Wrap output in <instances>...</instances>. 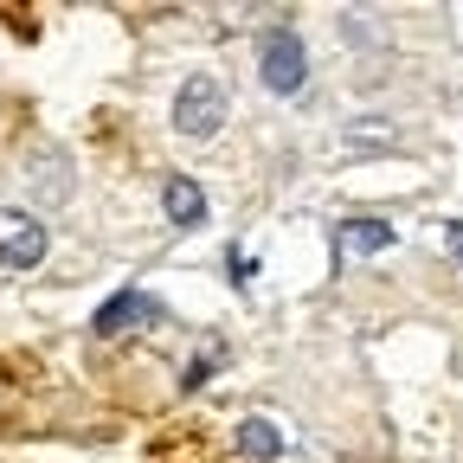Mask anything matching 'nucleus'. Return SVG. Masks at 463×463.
<instances>
[{"label": "nucleus", "instance_id": "0eeeda50", "mask_svg": "<svg viewBox=\"0 0 463 463\" xmlns=\"http://www.w3.org/2000/svg\"><path fill=\"white\" fill-rule=\"evenodd\" d=\"M136 316H142V297H136V289H116V297L90 316V328H97V335H123Z\"/></svg>", "mask_w": 463, "mask_h": 463}, {"label": "nucleus", "instance_id": "f03ea898", "mask_svg": "<svg viewBox=\"0 0 463 463\" xmlns=\"http://www.w3.org/2000/svg\"><path fill=\"white\" fill-rule=\"evenodd\" d=\"M219 123H225V84L206 78V71L187 78L181 97H174V129L194 136V142H206V136H219Z\"/></svg>", "mask_w": 463, "mask_h": 463}, {"label": "nucleus", "instance_id": "20e7f679", "mask_svg": "<svg viewBox=\"0 0 463 463\" xmlns=\"http://www.w3.org/2000/svg\"><path fill=\"white\" fill-rule=\"evenodd\" d=\"M161 206H167V225H200L206 219V194L187 181V174H174V181L161 187Z\"/></svg>", "mask_w": 463, "mask_h": 463}, {"label": "nucleus", "instance_id": "39448f33", "mask_svg": "<svg viewBox=\"0 0 463 463\" xmlns=\"http://www.w3.org/2000/svg\"><path fill=\"white\" fill-rule=\"evenodd\" d=\"M392 239H399V232H392L386 219H347V225H341V251H361V258L386 251Z\"/></svg>", "mask_w": 463, "mask_h": 463}, {"label": "nucleus", "instance_id": "f257e3e1", "mask_svg": "<svg viewBox=\"0 0 463 463\" xmlns=\"http://www.w3.org/2000/svg\"><path fill=\"white\" fill-rule=\"evenodd\" d=\"M258 78H264V90H277V97H297V90L309 84V52H303V39L289 33V26H270V33L258 39Z\"/></svg>", "mask_w": 463, "mask_h": 463}, {"label": "nucleus", "instance_id": "7ed1b4c3", "mask_svg": "<svg viewBox=\"0 0 463 463\" xmlns=\"http://www.w3.org/2000/svg\"><path fill=\"white\" fill-rule=\"evenodd\" d=\"M45 225H39V213H20V206H0V264L7 270H33L39 258H45Z\"/></svg>", "mask_w": 463, "mask_h": 463}, {"label": "nucleus", "instance_id": "423d86ee", "mask_svg": "<svg viewBox=\"0 0 463 463\" xmlns=\"http://www.w3.org/2000/svg\"><path fill=\"white\" fill-rule=\"evenodd\" d=\"M239 450L258 457V463H277V457H283V431H277L270 419H245V425H239Z\"/></svg>", "mask_w": 463, "mask_h": 463}, {"label": "nucleus", "instance_id": "6e6552de", "mask_svg": "<svg viewBox=\"0 0 463 463\" xmlns=\"http://www.w3.org/2000/svg\"><path fill=\"white\" fill-rule=\"evenodd\" d=\"M444 245H450V251H457V258H463V219H457V225H450V232H444Z\"/></svg>", "mask_w": 463, "mask_h": 463}]
</instances>
